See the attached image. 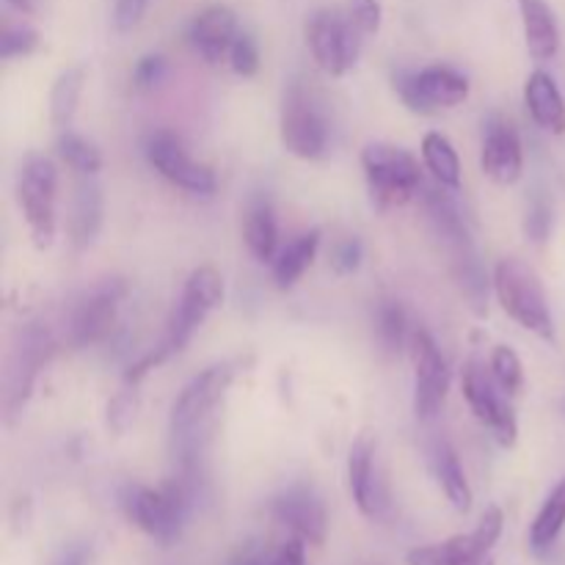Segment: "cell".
<instances>
[{
    "label": "cell",
    "mask_w": 565,
    "mask_h": 565,
    "mask_svg": "<svg viewBox=\"0 0 565 565\" xmlns=\"http://www.w3.org/2000/svg\"><path fill=\"white\" fill-rule=\"evenodd\" d=\"M362 169L367 177L370 196L379 210L403 207L425 185L417 158L395 143H367L362 149Z\"/></svg>",
    "instance_id": "5"
},
{
    "label": "cell",
    "mask_w": 565,
    "mask_h": 565,
    "mask_svg": "<svg viewBox=\"0 0 565 565\" xmlns=\"http://www.w3.org/2000/svg\"><path fill=\"white\" fill-rule=\"evenodd\" d=\"M565 527V478L557 480L555 489L544 500L541 511L535 513L533 527H530V550L535 555H546L557 544Z\"/></svg>",
    "instance_id": "26"
},
{
    "label": "cell",
    "mask_w": 565,
    "mask_h": 565,
    "mask_svg": "<svg viewBox=\"0 0 565 565\" xmlns=\"http://www.w3.org/2000/svg\"><path fill=\"white\" fill-rule=\"evenodd\" d=\"M166 72H169V66H166L163 55H143L136 64V70H132V86L141 88V92H149V88H154L163 81Z\"/></svg>",
    "instance_id": "39"
},
{
    "label": "cell",
    "mask_w": 565,
    "mask_h": 565,
    "mask_svg": "<svg viewBox=\"0 0 565 565\" xmlns=\"http://www.w3.org/2000/svg\"><path fill=\"white\" fill-rule=\"evenodd\" d=\"M149 0H116L114 3V28L119 33H130L132 28L141 25L147 14Z\"/></svg>",
    "instance_id": "40"
},
{
    "label": "cell",
    "mask_w": 565,
    "mask_h": 565,
    "mask_svg": "<svg viewBox=\"0 0 565 565\" xmlns=\"http://www.w3.org/2000/svg\"><path fill=\"white\" fill-rule=\"evenodd\" d=\"M342 9L353 20V25L362 31L364 39L375 36L381 31V3L379 0H345Z\"/></svg>",
    "instance_id": "36"
},
{
    "label": "cell",
    "mask_w": 565,
    "mask_h": 565,
    "mask_svg": "<svg viewBox=\"0 0 565 565\" xmlns=\"http://www.w3.org/2000/svg\"><path fill=\"white\" fill-rule=\"evenodd\" d=\"M83 86H86V70L83 66H72V70L61 72L55 77L53 88H50V119L58 130H66L75 119Z\"/></svg>",
    "instance_id": "29"
},
{
    "label": "cell",
    "mask_w": 565,
    "mask_h": 565,
    "mask_svg": "<svg viewBox=\"0 0 565 565\" xmlns=\"http://www.w3.org/2000/svg\"><path fill=\"white\" fill-rule=\"evenodd\" d=\"M494 292L500 307L522 329L533 331L539 340L555 342V320H552L550 298L544 285L530 265L522 259L505 257L494 268Z\"/></svg>",
    "instance_id": "3"
},
{
    "label": "cell",
    "mask_w": 565,
    "mask_h": 565,
    "mask_svg": "<svg viewBox=\"0 0 565 565\" xmlns=\"http://www.w3.org/2000/svg\"><path fill=\"white\" fill-rule=\"evenodd\" d=\"M524 103L530 116L541 130L552 136H565V97L555 77L544 70H535L524 83Z\"/></svg>",
    "instance_id": "20"
},
{
    "label": "cell",
    "mask_w": 565,
    "mask_h": 565,
    "mask_svg": "<svg viewBox=\"0 0 565 565\" xmlns=\"http://www.w3.org/2000/svg\"><path fill=\"white\" fill-rule=\"evenodd\" d=\"M127 296V285L121 279H108L94 287L86 298L72 312L70 342L75 348H88L94 342L105 340L114 331L116 312H119L121 298Z\"/></svg>",
    "instance_id": "15"
},
{
    "label": "cell",
    "mask_w": 565,
    "mask_h": 565,
    "mask_svg": "<svg viewBox=\"0 0 565 565\" xmlns=\"http://www.w3.org/2000/svg\"><path fill=\"white\" fill-rule=\"evenodd\" d=\"M53 351V337H50V331L42 329L39 323L25 326V329L17 334V342L14 348H11L3 375V412L9 423L14 417H20V412L25 408L28 397H31L33 392V384H36L39 373H42L44 364L50 362Z\"/></svg>",
    "instance_id": "8"
},
{
    "label": "cell",
    "mask_w": 565,
    "mask_h": 565,
    "mask_svg": "<svg viewBox=\"0 0 565 565\" xmlns=\"http://www.w3.org/2000/svg\"><path fill=\"white\" fill-rule=\"evenodd\" d=\"M423 160L425 169L434 174V180L439 185L450 188V191H458L461 188V160H458L456 147L447 136L430 130L425 132L423 138Z\"/></svg>",
    "instance_id": "28"
},
{
    "label": "cell",
    "mask_w": 565,
    "mask_h": 565,
    "mask_svg": "<svg viewBox=\"0 0 565 565\" xmlns=\"http://www.w3.org/2000/svg\"><path fill=\"white\" fill-rule=\"evenodd\" d=\"M395 92L412 114L430 116L461 105L469 97V81L452 66L434 64L419 72H397Z\"/></svg>",
    "instance_id": "9"
},
{
    "label": "cell",
    "mask_w": 565,
    "mask_h": 565,
    "mask_svg": "<svg viewBox=\"0 0 565 565\" xmlns=\"http://www.w3.org/2000/svg\"><path fill=\"white\" fill-rule=\"evenodd\" d=\"M281 147L301 160H323L329 154L331 125L312 88L292 81L281 97L279 116Z\"/></svg>",
    "instance_id": "4"
},
{
    "label": "cell",
    "mask_w": 565,
    "mask_h": 565,
    "mask_svg": "<svg viewBox=\"0 0 565 565\" xmlns=\"http://www.w3.org/2000/svg\"><path fill=\"white\" fill-rule=\"evenodd\" d=\"M270 513L279 524L296 533V539L320 546L329 533V516L318 491L307 483H296L274 497Z\"/></svg>",
    "instance_id": "17"
},
{
    "label": "cell",
    "mask_w": 565,
    "mask_h": 565,
    "mask_svg": "<svg viewBox=\"0 0 565 565\" xmlns=\"http://www.w3.org/2000/svg\"><path fill=\"white\" fill-rule=\"evenodd\" d=\"M270 563H274V557H270L268 544H263V541H246V544L230 557V563L226 565H270Z\"/></svg>",
    "instance_id": "41"
},
{
    "label": "cell",
    "mask_w": 565,
    "mask_h": 565,
    "mask_svg": "<svg viewBox=\"0 0 565 565\" xmlns=\"http://www.w3.org/2000/svg\"><path fill=\"white\" fill-rule=\"evenodd\" d=\"M447 248H450L452 257V276H456L463 298H467L475 315H486V307H489V303H486L489 301V279H486V270L478 252H475L472 237L450 243Z\"/></svg>",
    "instance_id": "23"
},
{
    "label": "cell",
    "mask_w": 565,
    "mask_h": 565,
    "mask_svg": "<svg viewBox=\"0 0 565 565\" xmlns=\"http://www.w3.org/2000/svg\"><path fill=\"white\" fill-rule=\"evenodd\" d=\"M461 386H463V397H467L469 408L478 417V423L483 428H489V434L494 436L497 445L502 447H516L519 441V423L513 408L502 401V395L497 390V381L491 375V370L483 367L480 359H469L463 364V375H461Z\"/></svg>",
    "instance_id": "12"
},
{
    "label": "cell",
    "mask_w": 565,
    "mask_h": 565,
    "mask_svg": "<svg viewBox=\"0 0 565 565\" xmlns=\"http://www.w3.org/2000/svg\"><path fill=\"white\" fill-rule=\"evenodd\" d=\"M3 3L9 6L11 11H17V14L33 17V14H39V11H42L44 0H3Z\"/></svg>",
    "instance_id": "44"
},
{
    "label": "cell",
    "mask_w": 565,
    "mask_h": 565,
    "mask_svg": "<svg viewBox=\"0 0 565 565\" xmlns=\"http://www.w3.org/2000/svg\"><path fill=\"white\" fill-rule=\"evenodd\" d=\"M502 527H505V516L497 505L486 508L480 522L475 524L472 533L452 535V539L441 541V544L417 546L406 555L408 565H494L491 561V550L500 541Z\"/></svg>",
    "instance_id": "10"
},
{
    "label": "cell",
    "mask_w": 565,
    "mask_h": 565,
    "mask_svg": "<svg viewBox=\"0 0 565 565\" xmlns=\"http://www.w3.org/2000/svg\"><path fill=\"white\" fill-rule=\"evenodd\" d=\"M221 301H224V279H221L218 270L213 265H199L196 270H191L185 287H182L180 301H177L174 312L169 318V331H166L163 340L171 348V353H180L191 342L199 326L207 320V315Z\"/></svg>",
    "instance_id": "11"
},
{
    "label": "cell",
    "mask_w": 565,
    "mask_h": 565,
    "mask_svg": "<svg viewBox=\"0 0 565 565\" xmlns=\"http://www.w3.org/2000/svg\"><path fill=\"white\" fill-rule=\"evenodd\" d=\"M307 541L290 539L279 552L274 555V563L270 565H307Z\"/></svg>",
    "instance_id": "42"
},
{
    "label": "cell",
    "mask_w": 565,
    "mask_h": 565,
    "mask_svg": "<svg viewBox=\"0 0 565 565\" xmlns=\"http://www.w3.org/2000/svg\"><path fill=\"white\" fill-rule=\"evenodd\" d=\"M55 188H58V171L53 160L44 154L25 158L17 177V199L31 230L33 246L42 252L55 241Z\"/></svg>",
    "instance_id": "7"
},
{
    "label": "cell",
    "mask_w": 565,
    "mask_h": 565,
    "mask_svg": "<svg viewBox=\"0 0 565 565\" xmlns=\"http://www.w3.org/2000/svg\"><path fill=\"white\" fill-rule=\"evenodd\" d=\"M552 221H555V215H552V204L539 196L530 202L527 215H524V232H527L530 241L544 243L552 232Z\"/></svg>",
    "instance_id": "37"
},
{
    "label": "cell",
    "mask_w": 565,
    "mask_h": 565,
    "mask_svg": "<svg viewBox=\"0 0 565 565\" xmlns=\"http://www.w3.org/2000/svg\"><path fill=\"white\" fill-rule=\"evenodd\" d=\"M147 160L163 180L199 199H213L218 180L210 166L196 163L174 132H152L147 141Z\"/></svg>",
    "instance_id": "13"
},
{
    "label": "cell",
    "mask_w": 565,
    "mask_h": 565,
    "mask_svg": "<svg viewBox=\"0 0 565 565\" xmlns=\"http://www.w3.org/2000/svg\"><path fill=\"white\" fill-rule=\"evenodd\" d=\"M92 561V546L88 544H70L58 552L53 565H88Z\"/></svg>",
    "instance_id": "43"
},
{
    "label": "cell",
    "mask_w": 565,
    "mask_h": 565,
    "mask_svg": "<svg viewBox=\"0 0 565 565\" xmlns=\"http://www.w3.org/2000/svg\"><path fill=\"white\" fill-rule=\"evenodd\" d=\"M408 351L414 362V414L419 419H434L450 392V367L436 340L425 329L414 331Z\"/></svg>",
    "instance_id": "14"
},
{
    "label": "cell",
    "mask_w": 565,
    "mask_h": 565,
    "mask_svg": "<svg viewBox=\"0 0 565 565\" xmlns=\"http://www.w3.org/2000/svg\"><path fill=\"white\" fill-rule=\"evenodd\" d=\"M375 331H379V340L386 353H401L412 342V334H408V315L401 301H395V298L379 301V309H375Z\"/></svg>",
    "instance_id": "30"
},
{
    "label": "cell",
    "mask_w": 565,
    "mask_h": 565,
    "mask_svg": "<svg viewBox=\"0 0 565 565\" xmlns=\"http://www.w3.org/2000/svg\"><path fill=\"white\" fill-rule=\"evenodd\" d=\"M430 467H434V475L436 480H439L441 491H445L447 502H450L458 513L472 511V489H469V480L467 475H463L458 452L452 450L450 441L439 439L430 447Z\"/></svg>",
    "instance_id": "24"
},
{
    "label": "cell",
    "mask_w": 565,
    "mask_h": 565,
    "mask_svg": "<svg viewBox=\"0 0 565 565\" xmlns=\"http://www.w3.org/2000/svg\"><path fill=\"white\" fill-rule=\"evenodd\" d=\"M237 33H241V28H237L235 11L230 6L215 3L193 17L191 28H188V42L210 66H218L230 61V50Z\"/></svg>",
    "instance_id": "19"
},
{
    "label": "cell",
    "mask_w": 565,
    "mask_h": 565,
    "mask_svg": "<svg viewBox=\"0 0 565 565\" xmlns=\"http://www.w3.org/2000/svg\"><path fill=\"white\" fill-rule=\"evenodd\" d=\"M55 147H58L61 160L81 177H94L103 169V154H99V149L94 147L92 141H86L83 136H77V132H61Z\"/></svg>",
    "instance_id": "31"
},
{
    "label": "cell",
    "mask_w": 565,
    "mask_h": 565,
    "mask_svg": "<svg viewBox=\"0 0 565 565\" xmlns=\"http://www.w3.org/2000/svg\"><path fill=\"white\" fill-rule=\"evenodd\" d=\"M480 169L497 185H513L524 171L522 138L516 127L502 116H489L483 121V152H480Z\"/></svg>",
    "instance_id": "18"
},
{
    "label": "cell",
    "mask_w": 565,
    "mask_h": 565,
    "mask_svg": "<svg viewBox=\"0 0 565 565\" xmlns=\"http://www.w3.org/2000/svg\"><path fill=\"white\" fill-rule=\"evenodd\" d=\"M519 11H522L524 42L533 61L544 64L555 58L561 50V25L555 9L546 0H519Z\"/></svg>",
    "instance_id": "21"
},
{
    "label": "cell",
    "mask_w": 565,
    "mask_h": 565,
    "mask_svg": "<svg viewBox=\"0 0 565 565\" xmlns=\"http://www.w3.org/2000/svg\"><path fill=\"white\" fill-rule=\"evenodd\" d=\"M243 364H246L243 359H224V362L210 364L196 379L188 381L185 390L171 403V452H174V461L180 463V469L199 467V458H202L210 430H213L215 412L241 375Z\"/></svg>",
    "instance_id": "1"
},
{
    "label": "cell",
    "mask_w": 565,
    "mask_h": 565,
    "mask_svg": "<svg viewBox=\"0 0 565 565\" xmlns=\"http://www.w3.org/2000/svg\"><path fill=\"white\" fill-rule=\"evenodd\" d=\"M362 259H364L362 241H359V237H345V241L337 243L334 252H331V268H334V274L340 276H351L356 274Z\"/></svg>",
    "instance_id": "38"
},
{
    "label": "cell",
    "mask_w": 565,
    "mask_h": 565,
    "mask_svg": "<svg viewBox=\"0 0 565 565\" xmlns=\"http://www.w3.org/2000/svg\"><path fill=\"white\" fill-rule=\"evenodd\" d=\"M362 36L345 9H318L307 20V47L315 64L331 77H342L356 66L362 55Z\"/></svg>",
    "instance_id": "6"
},
{
    "label": "cell",
    "mask_w": 565,
    "mask_h": 565,
    "mask_svg": "<svg viewBox=\"0 0 565 565\" xmlns=\"http://www.w3.org/2000/svg\"><path fill=\"white\" fill-rule=\"evenodd\" d=\"M489 370L491 375H494L500 392H505V395H519V392H522L524 367H522V359H519V353L513 351V348L497 345L494 351H491Z\"/></svg>",
    "instance_id": "32"
},
{
    "label": "cell",
    "mask_w": 565,
    "mask_h": 565,
    "mask_svg": "<svg viewBox=\"0 0 565 565\" xmlns=\"http://www.w3.org/2000/svg\"><path fill=\"white\" fill-rule=\"evenodd\" d=\"M105 215V199L103 188L83 174V180L75 185V199H72V215H70V237L75 248H88L97 241L99 230H103Z\"/></svg>",
    "instance_id": "22"
},
{
    "label": "cell",
    "mask_w": 565,
    "mask_h": 565,
    "mask_svg": "<svg viewBox=\"0 0 565 565\" xmlns=\"http://www.w3.org/2000/svg\"><path fill=\"white\" fill-rule=\"evenodd\" d=\"M138 412V392L136 386H127L121 390L114 401L108 403V425L116 430V434H125L127 428L132 425Z\"/></svg>",
    "instance_id": "35"
},
{
    "label": "cell",
    "mask_w": 565,
    "mask_h": 565,
    "mask_svg": "<svg viewBox=\"0 0 565 565\" xmlns=\"http://www.w3.org/2000/svg\"><path fill=\"white\" fill-rule=\"evenodd\" d=\"M320 248V230L303 232L301 237L290 243L285 252H279V257L274 259V281L279 290H290L298 279L303 276V270L315 263Z\"/></svg>",
    "instance_id": "27"
},
{
    "label": "cell",
    "mask_w": 565,
    "mask_h": 565,
    "mask_svg": "<svg viewBox=\"0 0 565 565\" xmlns=\"http://www.w3.org/2000/svg\"><path fill=\"white\" fill-rule=\"evenodd\" d=\"M226 64L232 66V72L241 77H254L259 72V47L254 42L252 33H237L235 44L230 50V61Z\"/></svg>",
    "instance_id": "34"
},
{
    "label": "cell",
    "mask_w": 565,
    "mask_h": 565,
    "mask_svg": "<svg viewBox=\"0 0 565 565\" xmlns=\"http://www.w3.org/2000/svg\"><path fill=\"white\" fill-rule=\"evenodd\" d=\"M39 47V31L25 25V22H6L0 31V58H25V55L36 53Z\"/></svg>",
    "instance_id": "33"
},
{
    "label": "cell",
    "mask_w": 565,
    "mask_h": 565,
    "mask_svg": "<svg viewBox=\"0 0 565 565\" xmlns=\"http://www.w3.org/2000/svg\"><path fill=\"white\" fill-rule=\"evenodd\" d=\"M193 500H196V469H182L180 478H171L163 489L130 483L121 489L119 497L125 516L163 546L180 541Z\"/></svg>",
    "instance_id": "2"
},
{
    "label": "cell",
    "mask_w": 565,
    "mask_h": 565,
    "mask_svg": "<svg viewBox=\"0 0 565 565\" xmlns=\"http://www.w3.org/2000/svg\"><path fill=\"white\" fill-rule=\"evenodd\" d=\"M375 458H379V439L373 430H364L348 452V486H351L353 502L367 519H381L390 505Z\"/></svg>",
    "instance_id": "16"
},
{
    "label": "cell",
    "mask_w": 565,
    "mask_h": 565,
    "mask_svg": "<svg viewBox=\"0 0 565 565\" xmlns=\"http://www.w3.org/2000/svg\"><path fill=\"white\" fill-rule=\"evenodd\" d=\"M243 241H246L248 252L254 254L257 263H274L279 254V226H276V213L274 204L268 199H257L252 202L246 213V224H243Z\"/></svg>",
    "instance_id": "25"
}]
</instances>
